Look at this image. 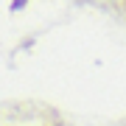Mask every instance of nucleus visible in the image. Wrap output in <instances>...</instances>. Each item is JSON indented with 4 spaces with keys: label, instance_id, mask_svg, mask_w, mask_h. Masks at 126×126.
<instances>
[{
    "label": "nucleus",
    "instance_id": "f257e3e1",
    "mask_svg": "<svg viewBox=\"0 0 126 126\" xmlns=\"http://www.w3.org/2000/svg\"><path fill=\"white\" fill-rule=\"evenodd\" d=\"M0 126H48V121H34V118H25V121H9V118H3Z\"/></svg>",
    "mask_w": 126,
    "mask_h": 126
}]
</instances>
